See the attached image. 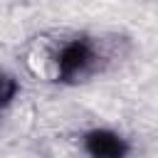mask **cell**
Here are the masks:
<instances>
[{"mask_svg": "<svg viewBox=\"0 0 158 158\" xmlns=\"http://www.w3.org/2000/svg\"><path fill=\"white\" fill-rule=\"evenodd\" d=\"M99 69V52L86 37L69 40L57 54V77L67 84L81 81Z\"/></svg>", "mask_w": 158, "mask_h": 158, "instance_id": "1", "label": "cell"}, {"mask_svg": "<svg viewBox=\"0 0 158 158\" xmlns=\"http://www.w3.org/2000/svg\"><path fill=\"white\" fill-rule=\"evenodd\" d=\"M84 148L89 158H126L128 141L109 128H94L84 136Z\"/></svg>", "mask_w": 158, "mask_h": 158, "instance_id": "2", "label": "cell"}, {"mask_svg": "<svg viewBox=\"0 0 158 158\" xmlns=\"http://www.w3.org/2000/svg\"><path fill=\"white\" fill-rule=\"evenodd\" d=\"M15 94H17V81H15L10 74L0 72V111L15 99Z\"/></svg>", "mask_w": 158, "mask_h": 158, "instance_id": "3", "label": "cell"}]
</instances>
